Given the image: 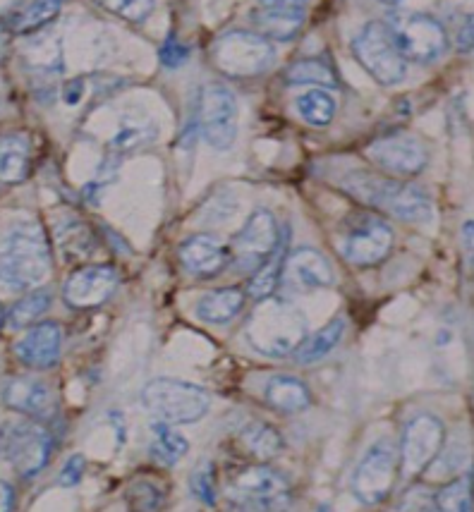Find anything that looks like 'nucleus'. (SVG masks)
I'll return each mask as SVG.
<instances>
[{
    "instance_id": "f257e3e1",
    "label": "nucleus",
    "mask_w": 474,
    "mask_h": 512,
    "mask_svg": "<svg viewBox=\"0 0 474 512\" xmlns=\"http://www.w3.org/2000/svg\"><path fill=\"white\" fill-rule=\"evenodd\" d=\"M338 187L360 204L405 223H429L434 218V204L422 187L386 173L352 170L338 180Z\"/></svg>"
},
{
    "instance_id": "f03ea898",
    "label": "nucleus",
    "mask_w": 474,
    "mask_h": 512,
    "mask_svg": "<svg viewBox=\"0 0 474 512\" xmlns=\"http://www.w3.org/2000/svg\"><path fill=\"white\" fill-rule=\"evenodd\" d=\"M51 273V247L39 223L17 221L3 235L0 278L3 288L24 292L41 285Z\"/></svg>"
},
{
    "instance_id": "7ed1b4c3",
    "label": "nucleus",
    "mask_w": 474,
    "mask_h": 512,
    "mask_svg": "<svg viewBox=\"0 0 474 512\" xmlns=\"http://www.w3.org/2000/svg\"><path fill=\"white\" fill-rule=\"evenodd\" d=\"M245 338L259 355L276 359L295 355L297 347L307 340V319L295 304L269 297L254 307Z\"/></svg>"
},
{
    "instance_id": "20e7f679",
    "label": "nucleus",
    "mask_w": 474,
    "mask_h": 512,
    "mask_svg": "<svg viewBox=\"0 0 474 512\" xmlns=\"http://www.w3.org/2000/svg\"><path fill=\"white\" fill-rule=\"evenodd\" d=\"M228 501L237 512H285L293 503V486L278 469L252 465L230 481Z\"/></svg>"
},
{
    "instance_id": "39448f33",
    "label": "nucleus",
    "mask_w": 474,
    "mask_h": 512,
    "mask_svg": "<svg viewBox=\"0 0 474 512\" xmlns=\"http://www.w3.org/2000/svg\"><path fill=\"white\" fill-rule=\"evenodd\" d=\"M142 405L166 424H194L206 417L211 398L204 388L178 379H154L142 390Z\"/></svg>"
},
{
    "instance_id": "423d86ee",
    "label": "nucleus",
    "mask_w": 474,
    "mask_h": 512,
    "mask_svg": "<svg viewBox=\"0 0 474 512\" xmlns=\"http://www.w3.org/2000/svg\"><path fill=\"white\" fill-rule=\"evenodd\" d=\"M211 60L216 70L228 77H257L276 60V48L266 36L247 29H230L211 46Z\"/></svg>"
},
{
    "instance_id": "0eeeda50",
    "label": "nucleus",
    "mask_w": 474,
    "mask_h": 512,
    "mask_svg": "<svg viewBox=\"0 0 474 512\" xmlns=\"http://www.w3.org/2000/svg\"><path fill=\"white\" fill-rule=\"evenodd\" d=\"M352 56L384 87L400 84L407 75V60L400 53L391 24L369 22L352 39Z\"/></svg>"
},
{
    "instance_id": "6e6552de",
    "label": "nucleus",
    "mask_w": 474,
    "mask_h": 512,
    "mask_svg": "<svg viewBox=\"0 0 474 512\" xmlns=\"http://www.w3.org/2000/svg\"><path fill=\"white\" fill-rule=\"evenodd\" d=\"M393 228L374 213H355L338 233V249L352 266H376L391 254Z\"/></svg>"
},
{
    "instance_id": "1a4fd4ad",
    "label": "nucleus",
    "mask_w": 474,
    "mask_h": 512,
    "mask_svg": "<svg viewBox=\"0 0 474 512\" xmlns=\"http://www.w3.org/2000/svg\"><path fill=\"white\" fill-rule=\"evenodd\" d=\"M53 453V436L44 424L10 422L3 426V457L22 479L44 472Z\"/></svg>"
},
{
    "instance_id": "9d476101",
    "label": "nucleus",
    "mask_w": 474,
    "mask_h": 512,
    "mask_svg": "<svg viewBox=\"0 0 474 512\" xmlns=\"http://www.w3.org/2000/svg\"><path fill=\"white\" fill-rule=\"evenodd\" d=\"M391 32L403 58L410 60V63H436L448 51L446 27L436 17L424 15V12L398 15L391 22Z\"/></svg>"
},
{
    "instance_id": "9b49d317",
    "label": "nucleus",
    "mask_w": 474,
    "mask_h": 512,
    "mask_svg": "<svg viewBox=\"0 0 474 512\" xmlns=\"http://www.w3.org/2000/svg\"><path fill=\"white\" fill-rule=\"evenodd\" d=\"M446 443V426L436 414H417L405 424L400 438V472L417 477L434 465Z\"/></svg>"
},
{
    "instance_id": "f8f14e48",
    "label": "nucleus",
    "mask_w": 474,
    "mask_h": 512,
    "mask_svg": "<svg viewBox=\"0 0 474 512\" xmlns=\"http://www.w3.org/2000/svg\"><path fill=\"white\" fill-rule=\"evenodd\" d=\"M364 156L376 170L391 175V178H415L429 163L427 146L419 142L415 134L407 132L374 139L364 149Z\"/></svg>"
},
{
    "instance_id": "ddd939ff",
    "label": "nucleus",
    "mask_w": 474,
    "mask_h": 512,
    "mask_svg": "<svg viewBox=\"0 0 474 512\" xmlns=\"http://www.w3.org/2000/svg\"><path fill=\"white\" fill-rule=\"evenodd\" d=\"M281 230L276 216L266 209H257L233 237L230 245V261L237 271H257L269 256L281 245Z\"/></svg>"
},
{
    "instance_id": "4468645a",
    "label": "nucleus",
    "mask_w": 474,
    "mask_h": 512,
    "mask_svg": "<svg viewBox=\"0 0 474 512\" xmlns=\"http://www.w3.org/2000/svg\"><path fill=\"white\" fill-rule=\"evenodd\" d=\"M398 467L395 450L386 441L374 443L352 474V496L362 505L384 503L398 479Z\"/></svg>"
},
{
    "instance_id": "2eb2a0df",
    "label": "nucleus",
    "mask_w": 474,
    "mask_h": 512,
    "mask_svg": "<svg viewBox=\"0 0 474 512\" xmlns=\"http://www.w3.org/2000/svg\"><path fill=\"white\" fill-rule=\"evenodd\" d=\"M199 127L204 142L216 151H228L237 139V101L223 84H206L199 101Z\"/></svg>"
},
{
    "instance_id": "dca6fc26",
    "label": "nucleus",
    "mask_w": 474,
    "mask_h": 512,
    "mask_svg": "<svg viewBox=\"0 0 474 512\" xmlns=\"http://www.w3.org/2000/svg\"><path fill=\"white\" fill-rule=\"evenodd\" d=\"M307 5L309 0H254L249 22L266 39L290 41L305 27Z\"/></svg>"
},
{
    "instance_id": "f3484780",
    "label": "nucleus",
    "mask_w": 474,
    "mask_h": 512,
    "mask_svg": "<svg viewBox=\"0 0 474 512\" xmlns=\"http://www.w3.org/2000/svg\"><path fill=\"white\" fill-rule=\"evenodd\" d=\"M118 271L108 264H87L70 273L63 285V300L72 309H94L111 300L118 288Z\"/></svg>"
},
{
    "instance_id": "a211bd4d",
    "label": "nucleus",
    "mask_w": 474,
    "mask_h": 512,
    "mask_svg": "<svg viewBox=\"0 0 474 512\" xmlns=\"http://www.w3.org/2000/svg\"><path fill=\"white\" fill-rule=\"evenodd\" d=\"M63 352V331L56 321L36 323L15 343V357L24 367L46 371L60 362Z\"/></svg>"
},
{
    "instance_id": "6ab92c4d",
    "label": "nucleus",
    "mask_w": 474,
    "mask_h": 512,
    "mask_svg": "<svg viewBox=\"0 0 474 512\" xmlns=\"http://www.w3.org/2000/svg\"><path fill=\"white\" fill-rule=\"evenodd\" d=\"M331 261L312 247H300L288 254L283 271V285L295 292H312L333 285Z\"/></svg>"
},
{
    "instance_id": "aec40b11",
    "label": "nucleus",
    "mask_w": 474,
    "mask_h": 512,
    "mask_svg": "<svg viewBox=\"0 0 474 512\" xmlns=\"http://www.w3.org/2000/svg\"><path fill=\"white\" fill-rule=\"evenodd\" d=\"M180 261L192 276L211 278L230 264V247L214 235H192L180 245Z\"/></svg>"
},
{
    "instance_id": "412c9836",
    "label": "nucleus",
    "mask_w": 474,
    "mask_h": 512,
    "mask_svg": "<svg viewBox=\"0 0 474 512\" xmlns=\"http://www.w3.org/2000/svg\"><path fill=\"white\" fill-rule=\"evenodd\" d=\"M3 402L12 412L27 414V417H46L56 407L51 388L44 381L32 379V376H12V379H5Z\"/></svg>"
},
{
    "instance_id": "4be33fe9",
    "label": "nucleus",
    "mask_w": 474,
    "mask_h": 512,
    "mask_svg": "<svg viewBox=\"0 0 474 512\" xmlns=\"http://www.w3.org/2000/svg\"><path fill=\"white\" fill-rule=\"evenodd\" d=\"M264 398L271 410L281 414H297L312 407V390L305 381L290 374L271 376L264 388Z\"/></svg>"
},
{
    "instance_id": "5701e85b",
    "label": "nucleus",
    "mask_w": 474,
    "mask_h": 512,
    "mask_svg": "<svg viewBox=\"0 0 474 512\" xmlns=\"http://www.w3.org/2000/svg\"><path fill=\"white\" fill-rule=\"evenodd\" d=\"M32 142L24 132H5L0 139V178L5 185H17L29 175Z\"/></svg>"
},
{
    "instance_id": "b1692460",
    "label": "nucleus",
    "mask_w": 474,
    "mask_h": 512,
    "mask_svg": "<svg viewBox=\"0 0 474 512\" xmlns=\"http://www.w3.org/2000/svg\"><path fill=\"white\" fill-rule=\"evenodd\" d=\"M285 261H288V233H283L281 245L276 247V252L254 271V276L247 285V295L254 297L257 302L273 297V292H276L278 285L283 283Z\"/></svg>"
},
{
    "instance_id": "393cba45",
    "label": "nucleus",
    "mask_w": 474,
    "mask_h": 512,
    "mask_svg": "<svg viewBox=\"0 0 474 512\" xmlns=\"http://www.w3.org/2000/svg\"><path fill=\"white\" fill-rule=\"evenodd\" d=\"M245 307V292L240 288H221L206 292L197 302V316L204 323H228Z\"/></svg>"
},
{
    "instance_id": "a878e982",
    "label": "nucleus",
    "mask_w": 474,
    "mask_h": 512,
    "mask_svg": "<svg viewBox=\"0 0 474 512\" xmlns=\"http://www.w3.org/2000/svg\"><path fill=\"white\" fill-rule=\"evenodd\" d=\"M240 446L247 450L254 460L269 462L285 448L283 434L269 422H249L240 431Z\"/></svg>"
},
{
    "instance_id": "bb28decb",
    "label": "nucleus",
    "mask_w": 474,
    "mask_h": 512,
    "mask_svg": "<svg viewBox=\"0 0 474 512\" xmlns=\"http://www.w3.org/2000/svg\"><path fill=\"white\" fill-rule=\"evenodd\" d=\"M151 457L163 467L178 465L182 457L190 450V441L180 434V431L173 429V424L156 422L151 424Z\"/></svg>"
},
{
    "instance_id": "cd10ccee",
    "label": "nucleus",
    "mask_w": 474,
    "mask_h": 512,
    "mask_svg": "<svg viewBox=\"0 0 474 512\" xmlns=\"http://www.w3.org/2000/svg\"><path fill=\"white\" fill-rule=\"evenodd\" d=\"M345 333V321L343 319H333L328 321L321 331H316L314 335H309V338L297 347L295 352V362L302 364V367H307V364H314V362H321L326 355H331L333 347L340 343V338H343Z\"/></svg>"
},
{
    "instance_id": "c85d7f7f",
    "label": "nucleus",
    "mask_w": 474,
    "mask_h": 512,
    "mask_svg": "<svg viewBox=\"0 0 474 512\" xmlns=\"http://www.w3.org/2000/svg\"><path fill=\"white\" fill-rule=\"evenodd\" d=\"M51 290L48 288H39V290H32L29 295H24L22 300H17L12 307L5 312V328H12V331H17V328H27L32 326L36 319H41L48 312V307H51Z\"/></svg>"
},
{
    "instance_id": "c756f323",
    "label": "nucleus",
    "mask_w": 474,
    "mask_h": 512,
    "mask_svg": "<svg viewBox=\"0 0 474 512\" xmlns=\"http://www.w3.org/2000/svg\"><path fill=\"white\" fill-rule=\"evenodd\" d=\"M295 108L307 125L326 127L333 118H336L338 103H336V96H333L328 89H314V91H307V94L297 96Z\"/></svg>"
},
{
    "instance_id": "7c9ffc66",
    "label": "nucleus",
    "mask_w": 474,
    "mask_h": 512,
    "mask_svg": "<svg viewBox=\"0 0 474 512\" xmlns=\"http://www.w3.org/2000/svg\"><path fill=\"white\" fill-rule=\"evenodd\" d=\"M431 512H474V491H472V477L463 474L448 481L436 491L434 503H431Z\"/></svg>"
},
{
    "instance_id": "2f4dec72",
    "label": "nucleus",
    "mask_w": 474,
    "mask_h": 512,
    "mask_svg": "<svg viewBox=\"0 0 474 512\" xmlns=\"http://www.w3.org/2000/svg\"><path fill=\"white\" fill-rule=\"evenodd\" d=\"M288 84H314L316 89H331L336 87V72L319 58L297 60L283 72Z\"/></svg>"
},
{
    "instance_id": "473e14b6",
    "label": "nucleus",
    "mask_w": 474,
    "mask_h": 512,
    "mask_svg": "<svg viewBox=\"0 0 474 512\" xmlns=\"http://www.w3.org/2000/svg\"><path fill=\"white\" fill-rule=\"evenodd\" d=\"M63 8V0H32L15 20V29L20 34H32L36 29L46 27L48 22L56 20V15Z\"/></svg>"
},
{
    "instance_id": "72a5a7b5",
    "label": "nucleus",
    "mask_w": 474,
    "mask_h": 512,
    "mask_svg": "<svg viewBox=\"0 0 474 512\" xmlns=\"http://www.w3.org/2000/svg\"><path fill=\"white\" fill-rule=\"evenodd\" d=\"M125 503L130 512H158L163 503V491L151 481L139 479L125 491Z\"/></svg>"
},
{
    "instance_id": "f704fd0d",
    "label": "nucleus",
    "mask_w": 474,
    "mask_h": 512,
    "mask_svg": "<svg viewBox=\"0 0 474 512\" xmlns=\"http://www.w3.org/2000/svg\"><path fill=\"white\" fill-rule=\"evenodd\" d=\"M103 10L113 12L120 20L132 24H144L154 15L156 0H96Z\"/></svg>"
},
{
    "instance_id": "c9c22d12",
    "label": "nucleus",
    "mask_w": 474,
    "mask_h": 512,
    "mask_svg": "<svg viewBox=\"0 0 474 512\" xmlns=\"http://www.w3.org/2000/svg\"><path fill=\"white\" fill-rule=\"evenodd\" d=\"M190 489L199 501L206 505H216V474H214V465L211 462H202L197 465V469L192 472L190 477Z\"/></svg>"
},
{
    "instance_id": "e433bc0d",
    "label": "nucleus",
    "mask_w": 474,
    "mask_h": 512,
    "mask_svg": "<svg viewBox=\"0 0 474 512\" xmlns=\"http://www.w3.org/2000/svg\"><path fill=\"white\" fill-rule=\"evenodd\" d=\"M84 469H87V460H84V455L68 457V462H65L63 469H60V474H58V484L65 486V489L77 486L84 477Z\"/></svg>"
},
{
    "instance_id": "4c0bfd02",
    "label": "nucleus",
    "mask_w": 474,
    "mask_h": 512,
    "mask_svg": "<svg viewBox=\"0 0 474 512\" xmlns=\"http://www.w3.org/2000/svg\"><path fill=\"white\" fill-rule=\"evenodd\" d=\"M158 56H161V63L166 67H180L187 60V56H190V48L180 44L175 36H168V39L163 41L161 53H158Z\"/></svg>"
},
{
    "instance_id": "58836bf2",
    "label": "nucleus",
    "mask_w": 474,
    "mask_h": 512,
    "mask_svg": "<svg viewBox=\"0 0 474 512\" xmlns=\"http://www.w3.org/2000/svg\"><path fill=\"white\" fill-rule=\"evenodd\" d=\"M144 134L147 132H144L142 125H123V130L115 134L113 146H118L120 151H132L147 142V137H144Z\"/></svg>"
},
{
    "instance_id": "ea45409f",
    "label": "nucleus",
    "mask_w": 474,
    "mask_h": 512,
    "mask_svg": "<svg viewBox=\"0 0 474 512\" xmlns=\"http://www.w3.org/2000/svg\"><path fill=\"white\" fill-rule=\"evenodd\" d=\"M455 46L460 53H472L474 51V12L465 17V22L460 24L458 36H455Z\"/></svg>"
},
{
    "instance_id": "a19ab883",
    "label": "nucleus",
    "mask_w": 474,
    "mask_h": 512,
    "mask_svg": "<svg viewBox=\"0 0 474 512\" xmlns=\"http://www.w3.org/2000/svg\"><path fill=\"white\" fill-rule=\"evenodd\" d=\"M0 491H3V512H12V508H15V491H12L8 481L0 484Z\"/></svg>"
},
{
    "instance_id": "79ce46f5",
    "label": "nucleus",
    "mask_w": 474,
    "mask_h": 512,
    "mask_svg": "<svg viewBox=\"0 0 474 512\" xmlns=\"http://www.w3.org/2000/svg\"><path fill=\"white\" fill-rule=\"evenodd\" d=\"M316 512H333V510H331V505H319Z\"/></svg>"
},
{
    "instance_id": "37998d69",
    "label": "nucleus",
    "mask_w": 474,
    "mask_h": 512,
    "mask_svg": "<svg viewBox=\"0 0 474 512\" xmlns=\"http://www.w3.org/2000/svg\"><path fill=\"white\" fill-rule=\"evenodd\" d=\"M381 3H384V5H398L400 0H381Z\"/></svg>"
}]
</instances>
